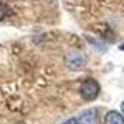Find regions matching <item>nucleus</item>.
Instances as JSON below:
<instances>
[{
	"instance_id": "nucleus-7",
	"label": "nucleus",
	"mask_w": 124,
	"mask_h": 124,
	"mask_svg": "<svg viewBox=\"0 0 124 124\" xmlns=\"http://www.w3.org/2000/svg\"><path fill=\"white\" fill-rule=\"evenodd\" d=\"M62 124H78V120H76V119H68V120H66L65 123H62Z\"/></svg>"
},
{
	"instance_id": "nucleus-8",
	"label": "nucleus",
	"mask_w": 124,
	"mask_h": 124,
	"mask_svg": "<svg viewBox=\"0 0 124 124\" xmlns=\"http://www.w3.org/2000/svg\"><path fill=\"white\" fill-rule=\"evenodd\" d=\"M120 109H122L123 114H124V102H122V104H120Z\"/></svg>"
},
{
	"instance_id": "nucleus-2",
	"label": "nucleus",
	"mask_w": 124,
	"mask_h": 124,
	"mask_svg": "<svg viewBox=\"0 0 124 124\" xmlns=\"http://www.w3.org/2000/svg\"><path fill=\"white\" fill-rule=\"evenodd\" d=\"M66 65L68 68L73 70V71H78L85 68V66L87 65V58L86 56L78 52V51H72L66 56Z\"/></svg>"
},
{
	"instance_id": "nucleus-4",
	"label": "nucleus",
	"mask_w": 124,
	"mask_h": 124,
	"mask_svg": "<svg viewBox=\"0 0 124 124\" xmlns=\"http://www.w3.org/2000/svg\"><path fill=\"white\" fill-rule=\"evenodd\" d=\"M104 124H124V118L118 112H109L104 118Z\"/></svg>"
},
{
	"instance_id": "nucleus-1",
	"label": "nucleus",
	"mask_w": 124,
	"mask_h": 124,
	"mask_svg": "<svg viewBox=\"0 0 124 124\" xmlns=\"http://www.w3.org/2000/svg\"><path fill=\"white\" fill-rule=\"evenodd\" d=\"M79 93L83 99L93 101L97 98L98 93H99V85L94 79H86L79 88Z\"/></svg>"
},
{
	"instance_id": "nucleus-6",
	"label": "nucleus",
	"mask_w": 124,
	"mask_h": 124,
	"mask_svg": "<svg viewBox=\"0 0 124 124\" xmlns=\"http://www.w3.org/2000/svg\"><path fill=\"white\" fill-rule=\"evenodd\" d=\"M87 40L89 41L91 44H97V45H93L94 47H98L101 44H103V42H101V41H96V40H93V39H89L88 36H87ZM107 50V47H106V45H102V47H99V51H102V52H104V51Z\"/></svg>"
},
{
	"instance_id": "nucleus-5",
	"label": "nucleus",
	"mask_w": 124,
	"mask_h": 124,
	"mask_svg": "<svg viewBox=\"0 0 124 124\" xmlns=\"http://www.w3.org/2000/svg\"><path fill=\"white\" fill-rule=\"evenodd\" d=\"M8 13H9V8H8V5L6 4H4V3H0V21L8 15Z\"/></svg>"
},
{
	"instance_id": "nucleus-3",
	"label": "nucleus",
	"mask_w": 124,
	"mask_h": 124,
	"mask_svg": "<svg viewBox=\"0 0 124 124\" xmlns=\"http://www.w3.org/2000/svg\"><path fill=\"white\" fill-rule=\"evenodd\" d=\"M78 124H98V113L94 108L85 110L78 117Z\"/></svg>"
}]
</instances>
